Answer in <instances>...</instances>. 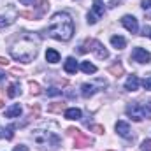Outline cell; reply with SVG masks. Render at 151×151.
<instances>
[{"label": "cell", "instance_id": "cell-32", "mask_svg": "<svg viewBox=\"0 0 151 151\" xmlns=\"http://www.w3.org/2000/svg\"><path fill=\"white\" fill-rule=\"evenodd\" d=\"M142 9H151V0H142Z\"/></svg>", "mask_w": 151, "mask_h": 151}, {"label": "cell", "instance_id": "cell-4", "mask_svg": "<svg viewBox=\"0 0 151 151\" xmlns=\"http://www.w3.org/2000/svg\"><path fill=\"white\" fill-rule=\"evenodd\" d=\"M86 51H93V53L97 55V58H100V60L109 58V51L104 47L102 42H99V40H95V39H88V40L79 47V53H86Z\"/></svg>", "mask_w": 151, "mask_h": 151}, {"label": "cell", "instance_id": "cell-10", "mask_svg": "<svg viewBox=\"0 0 151 151\" xmlns=\"http://www.w3.org/2000/svg\"><path fill=\"white\" fill-rule=\"evenodd\" d=\"M121 25L128 30V32H132V34H137L139 32V23H137V19L134 18V16H123L121 18Z\"/></svg>", "mask_w": 151, "mask_h": 151}, {"label": "cell", "instance_id": "cell-1", "mask_svg": "<svg viewBox=\"0 0 151 151\" xmlns=\"http://www.w3.org/2000/svg\"><path fill=\"white\" fill-rule=\"evenodd\" d=\"M47 35L56 40H70L74 35V21L70 19V16L67 12H56L49 23H47V28H46Z\"/></svg>", "mask_w": 151, "mask_h": 151}, {"label": "cell", "instance_id": "cell-33", "mask_svg": "<svg viewBox=\"0 0 151 151\" xmlns=\"http://www.w3.org/2000/svg\"><path fill=\"white\" fill-rule=\"evenodd\" d=\"M14 151H28V148H27V146H16Z\"/></svg>", "mask_w": 151, "mask_h": 151}, {"label": "cell", "instance_id": "cell-14", "mask_svg": "<svg viewBox=\"0 0 151 151\" xmlns=\"http://www.w3.org/2000/svg\"><path fill=\"white\" fill-rule=\"evenodd\" d=\"M19 114H21L19 104H12L9 109H5V118H19Z\"/></svg>", "mask_w": 151, "mask_h": 151}, {"label": "cell", "instance_id": "cell-16", "mask_svg": "<svg viewBox=\"0 0 151 151\" xmlns=\"http://www.w3.org/2000/svg\"><path fill=\"white\" fill-rule=\"evenodd\" d=\"M81 109H77V107H69V109H65V118L67 119H81Z\"/></svg>", "mask_w": 151, "mask_h": 151}, {"label": "cell", "instance_id": "cell-23", "mask_svg": "<svg viewBox=\"0 0 151 151\" xmlns=\"http://www.w3.org/2000/svg\"><path fill=\"white\" fill-rule=\"evenodd\" d=\"M142 111H144V118H151V102L142 104Z\"/></svg>", "mask_w": 151, "mask_h": 151}, {"label": "cell", "instance_id": "cell-5", "mask_svg": "<svg viewBox=\"0 0 151 151\" xmlns=\"http://www.w3.org/2000/svg\"><path fill=\"white\" fill-rule=\"evenodd\" d=\"M67 132H69V135L74 137L76 148H84V146H90V144H91V139H90L88 135H84L81 130H77V128H69Z\"/></svg>", "mask_w": 151, "mask_h": 151}, {"label": "cell", "instance_id": "cell-21", "mask_svg": "<svg viewBox=\"0 0 151 151\" xmlns=\"http://www.w3.org/2000/svg\"><path fill=\"white\" fill-rule=\"evenodd\" d=\"M23 5H34V7H37V5H42V2L44 0H19Z\"/></svg>", "mask_w": 151, "mask_h": 151}, {"label": "cell", "instance_id": "cell-3", "mask_svg": "<svg viewBox=\"0 0 151 151\" xmlns=\"http://www.w3.org/2000/svg\"><path fill=\"white\" fill-rule=\"evenodd\" d=\"M32 139H34V142L37 144L39 148H49V150H55V148H58V144H60V137L55 134V132H49V130H42V128H37V130H34V134H32Z\"/></svg>", "mask_w": 151, "mask_h": 151}, {"label": "cell", "instance_id": "cell-20", "mask_svg": "<svg viewBox=\"0 0 151 151\" xmlns=\"http://www.w3.org/2000/svg\"><path fill=\"white\" fill-rule=\"evenodd\" d=\"M109 72H111L113 76H116V77H119V76L123 74V67H121L119 63H116V65H113V67L109 69Z\"/></svg>", "mask_w": 151, "mask_h": 151}, {"label": "cell", "instance_id": "cell-37", "mask_svg": "<svg viewBox=\"0 0 151 151\" xmlns=\"http://www.w3.org/2000/svg\"><path fill=\"white\" fill-rule=\"evenodd\" d=\"M0 107H2V100H0Z\"/></svg>", "mask_w": 151, "mask_h": 151}, {"label": "cell", "instance_id": "cell-36", "mask_svg": "<svg viewBox=\"0 0 151 151\" xmlns=\"http://www.w3.org/2000/svg\"><path fill=\"white\" fill-rule=\"evenodd\" d=\"M2 137H4V128L0 127V139H2Z\"/></svg>", "mask_w": 151, "mask_h": 151}, {"label": "cell", "instance_id": "cell-28", "mask_svg": "<svg viewBox=\"0 0 151 151\" xmlns=\"http://www.w3.org/2000/svg\"><path fill=\"white\" fill-rule=\"evenodd\" d=\"M91 130L97 134H104V127H100V125H91Z\"/></svg>", "mask_w": 151, "mask_h": 151}, {"label": "cell", "instance_id": "cell-11", "mask_svg": "<svg viewBox=\"0 0 151 151\" xmlns=\"http://www.w3.org/2000/svg\"><path fill=\"white\" fill-rule=\"evenodd\" d=\"M139 84H141L139 77L132 74V76H128V79H127V83H125V90H128V91H137V90H139Z\"/></svg>", "mask_w": 151, "mask_h": 151}, {"label": "cell", "instance_id": "cell-26", "mask_svg": "<svg viewBox=\"0 0 151 151\" xmlns=\"http://www.w3.org/2000/svg\"><path fill=\"white\" fill-rule=\"evenodd\" d=\"M47 95H51V97H55V95H62V90H58V88H49V90H47Z\"/></svg>", "mask_w": 151, "mask_h": 151}, {"label": "cell", "instance_id": "cell-29", "mask_svg": "<svg viewBox=\"0 0 151 151\" xmlns=\"http://www.w3.org/2000/svg\"><path fill=\"white\" fill-rule=\"evenodd\" d=\"M142 84H144V88H146V90H150V91H151V76H150V77H146V79L142 81Z\"/></svg>", "mask_w": 151, "mask_h": 151}, {"label": "cell", "instance_id": "cell-31", "mask_svg": "<svg viewBox=\"0 0 151 151\" xmlns=\"http://www.w3.org/2000/svg\"><path fill=\"white\" fill-rule=\"evenodd\" d=\"M142 35H148L151 39V27H144L142 28Z\"/></svg>", "mask_w": 151, "mask_h": 151}, {"label": "cell", "instance_id": "cell-17", "mask_svg": "<svg viewBox=\"0 0 151 151\" xmlns=\"http://www.w3.org/2000/svg\"><path fill=\"white\" fill-rule=\"evenodd\" d=\"M111 44H113L116 49H125V46H127V40L121 37V35H113V37H111Z\"/></svg>", "mask_w": 151, "mask_h": 151}, {"label": "cell", "instance_id": "cell-12", "mask_svg": "<svg viewBox=\"0 0 151 151\" xmlns=\"http://www.w3.org/2000/svg\"><path fill=\"white\" fill-rule=\"evenodd\" d=\"M63 69H65L67 74H76V70H77V62H76V58L69 56V58L65 60V63H63Z\"/></svg>", "mask_w": 151, "mask_h": 151}, {"label": "cell", "instance_id": "cell-7", "mask_svg": "<svg viewBox=\"0 0 151 151\" xmlns=\"http://www.w3.org/2000/svg\"><path fill=\"white\" fill-rule=\"evenodd\" d=\"M127 114H128L134 121H142V119H144L142 104H128V106H127Z\"/></svg>", "mask_w": 151, "mask_h": 151}, {"label": "cell", "instance_id": "cell-34", "mask_svg": "<svg viewBox=\"0 0 151 151\" xmlns=\"http://www.w3.org/2000/svg\"><path fill=\"white\" fill-rule=\"evenodd\" d=\"M7 63H9V62H7L5 58H0V65H7Z\"/></svg>", "mask_w": 151, "mask_h": 151}, {"label": "cell", "instance_id": "cell-9", "mask_svg": "<svg viewBox=\"0 0 151 151\" xmlns=\"http://www.w3.org/2000/svg\"><path fill=\"white\" fill-rule=\"evenodd\" d=\"M114 128H116L118 135H121L123 139H134V134H132L130 125H128L127 121H118V123L114 125Z\"/></svg>", "mask_w": 151, "mask_h": 151}, {"label": "cell", "instance_id": "cell-6", "mask_svg": "<svg viewBox=\"0 0 151 151\" xmlns=\"http://www.w3.org/2000/svg\"><path fill=\"white\" fill-rule=\"evenodd\" d=\"M102 16H104V4H102V0H93V11L88 12V19L86 21L90 25H95Z\"/></svg>", "mask_w": 151, "mask_h": 151}, {"label": "cell", "instance_id": "cell-19", "mask_svg": "<svg viewBox=\"0 0 151 151\" xmlns=\"http://www.w3.org/2000/svg\"><path fill=\"white\" fill-rule=\"evenodd\" d=\"M18 93H19V84H18V83H12V84H9V88H7V97L14 99Z\"/></svg>", "mask_w": 151, "mask_h": 151}, {"label": "cell", "instance_id": "cell-18", "mask_svg": "<svg viewBox=\"0 0 151 151\" xmlns=\"http://www.w3.org/2000/svg\"><path fill=\"white\" fill-rule=\"evenodd\" d=\"M81 70H83L84 74H95V72H97V67H95L93 63H90V62H83V63H81Z\"/></svg>", "mask_w": 151, "mask_h": 151}, {"label": "cell", "instance_id": "cell-38", "mask_svg": "<svg viewBox=\"0 0 151 151\" xmlns=\"http://www.w3.org/2000/svg\"><path fill=\"white\" fill-rule=\"evenodd\" d=\"M150 18H151V14H150Z\"/></svg>", "mask_w": 151, "mask_h": 151}, {"label": "cell", "instance_id": "cell-22", "mask_svg": "<svg viewBox=\"0 0 151 151\" xmlns=\"http://www.w3.org/2000/svg\"><path fill=\"white\" fill-rule=\"evenodd\" d=\"M14 23V19H11V18H4V16H0V28H4V27H9V25H12Z\"/></svg>", "mask_w": 151, "mask_h": 151}, {"label": "cell", "instance_id": "cell-15", "mask_svg": "<svg viewBox=\"0 0 151 151\" xmlns=\"http://www.w3.org/2000/svg\"><path fill=\"white\" fill-rule=\"evenodd\" d=\"M46 60H47L49 63H58V62H60V53H58L56 49L49 47V49L46 51Z\"/></svg>", "mask_w": 151, "mask_h": 151}, {"label": "cell", "instance_id": "cell-2", "mask_svg": "<svg viewBox=\"0 0 151 151\" xmlns=\"http://www.w3.org/2000/svg\"><path fill=\"white\" fill-rule=\"evenodd\" d=\"M11 56L18 62H23V63H30L35 56H37V46L34 40L30 39H21L19 42H16L12 47H11Z\"/></svg>", "mask_w": 151, "mask_h": 151}, {"label": "cell", "instance_id": "cell-24", "mask_svg": "<svg viewBox=\"0 0 151 151\" xmlns=\"http://www.w3.org/2000/svg\"><path fill=\"white\" fill-rule=\"evenodd\" d=\"M141 150L142 151H151V139H146V141L141 144Z\"/></svg>", "mask_w": 151, "mask_h": 151}, {"label": "cell", "instance_id": "cell-30", "mask_svg": "<svg viewBox=\"0 0 151 151\" xmlns=\"http://www.w3.org/2000/svg\"><path fill=\"white\" fill-rule=\"evenodd\" d=\"M4 135H5L7 139H12V127H9V128H5V130H4Z\"/></svg>", "mask_w": 151, "mask_h": 151}, {"label": "cell", "instance_id": "cell-27", "mask_svg": "<svg viewBox=\"0 0 151 151\" xmlns=\"http://www.w3.org/2000/svg\"><path fill=\"white\" fill-rule=\"evenodd\" d=\"M30 88H32V93H35V95L40 93V88H39L37 83H30Z\"/></svg>", "mask_w": 151, "mask_h": 151}, {"label": "cell", "instance_id": "cell-8", "mask_svg": "<svg viewBox=\"0 0 151 151\" xmlns=\"http://www.w3.org/2000/svg\"><path fill=\"white\" fill-rule=\"evenodd\" d=\"M132 60L137 63H148V62H151V55L144 47H134L132 49Z\"/></svg>", "mask_w": 151, "mask_h": 151}, {"label": "cell", "instance_id": "cell-13", "mask_svg": "<svg viewBox=\"0 0 151 151\" xmlns=\"http://www.w3.org/2000/svg\"><path fill=\"white\" fill-rule=\"evenodd\" d=\"M95 93H97V86H95V84L84 83V84L81 86V95H83L84 99H88V97H91V95H95Z\"/></svg>", "mask_w": 151, "mask_h": 151}, {"label": "cell", "instance_id": "cell-35", "mask_svg": "<svg viewBox=\"0 0 151 151\" xmlns=\"http://www.w3.org/2000/svg\"><path fill=\"white\" fill-rule=\"evenodd\" d=\"M4 79H5V74H4V72L0 70V81H4Z\"/></svg>", "mask_w": 151, "mask_h": 151}, {"label": "cell", "instance_id": "cell-25", "mask_svg": "<svg viewBox=\"0 0 151 151\" xmlns=\"http://www.w3.org/2000/svg\"><path fill=\"white\" fill-rule=\"evenodd\" d=\"M63 109V104H53V106H49V111H55V113H60Z\"/></svg>", "mask_w": 151, "mask_h": 151}]
</instances>
